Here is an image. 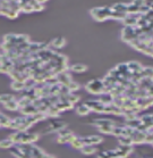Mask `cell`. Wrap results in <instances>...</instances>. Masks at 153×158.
<instances>
[{"mask_svg": "<svg viewBox=\"0 0 153 158\" xmlns=\"http://www.w3.org/2000/svg\"><path fill=\"white\" fill-rule=\"evenodd\" d=\"M86 91L91 94H95V96H100L101 94L106 92V88H104L103 81L100 79H94L91 80L85 84Z\"/></svg>", "mask_w": 153, "mask_h": 158, "instance_id": "1", "label": "cell"}, {"mask_svg": "<svg viewBox=\"0 0 153 158\" xmlns=\"http://www.w3.org/2000/svg\"><path fill=\"white\" fill-rule=\"evenodd\" d=\"M91 16H92L95 21L98 22H103L110 18L111 9L110 7H95L91 9Z\"/></svg>", "mask_w": 153, "mask_h": 158, "instance_id": "2", "label": "cell"}, {"mask_svg": "<svg viewBox=\"0 0 153 158\" xmlns=\"http://www.w3.org/2000/svg\"><path fill=\"white\" fill-rule=\"evenodd\" d=\"M139 38V33L136 26H125L121 31V39L127 43H131L135 39Z\"/></svg>", "mask_w": 153, "mask_h": 158, "instance_id": "3", "label": "cell"}, {"mask_svg": "<svg viewBox=\"0 0 153 158\" xmlns=\"http://www.w3.org/2000/svg\"><path fill=\"white\" fill-rule=\"evenodd\" d=\"M40 135L38 133H33V132H26V131H23V134H22V139L19 144H33L34 142L39 140Z\"/></svg>", "mask_w": 153, "mask_h": 158, "instance_id": "4", "label": "cell"}, {"mask_svg": "<svg viewBox=\"0 0 153 158\" xmlns=\"http://www.w3.org/2000/svg\"><path fill=\"white\" fill-rule=\"evenodd\" d=\"M82 140L84 142V144H89V146H98V144L102 143L103 141V138L101 135H96V134H93V135H87V137H82Z\"/></svg>", "mask_w": 153, "mask_h": 158, "instance_id": "5", "label": "cell"}, {"mask_svg": "<svg viewBox=\"0 0 153 158\" xmlns=\"http://www.w3.org/2000/svg\"><path fill=\"white\" fill-rule=\"evenodd\" d=\"M85 104L90 107L91 111H94V113H99V114H103L104 106H106V105L101 104V102H100L98 99H96V100H87Z\"/></svg>", "mask_w": 153, "mask_h": 158, "instance_id": "6", "label": "cell"}, {"mask_svg": "<svg viewBox=\"0 0 153 158\" xmlns=\"http://www.w3.org/2000/svg\"><path fill=\"white\" fill-rule=\"evenodd\" d=\"M115 154H116V158H126L128 157L129 155L132 154V147H126V146H118V148L114 149Z\"/></svg>", "mask_w": 153, "mask_h": 158, "instance_id": "7", "label": "cell"}, {"mask_svg": "<svg viewBox=\"0 0 153 158\" xmlns=\"http://www.w3.org/2000/svg\"><path fill=\"white\" fill-rule=\"evenodd\" d=\"M141 17V15L139 14H136V15H131V14H127L126 15V17L123 19V24L125 26H136L137 25V22H139V18Z\"/></svg>", "mask_w": 153, "mask_h": 158, "instance_id": "8", "label": "cell"}, {"mask_svg": "<svg viewBox=\"0 0 153 158\" xmlns=\"http://www.w3.org/2000/svg\"><path fill=\"white\" fill-rule=\"evenodd\" d=\"M56 79H57V81H58L59 84L65 85V86H67L68 84L73 81L71 77H70V75L67 73V71H65V72H61V73H59V74H57V75H56Z\"/></svg>", "mask_w": 153, "mask_h": 158, "instance_id": "9", "label": "cell"}, {"mask_svg": "<svg viewBox=\"0 0 153 158\" xmlns=\"http://www.w3.org/2000/svg\"><path fill=\"white\" fill-rule=\"evenodd\" d=\"M145 137H146L145 131H139V130H136L135 133H134V135L132 137L133 143L139 144V143H143V142H145Z\"/></svg>", "mask_w": 153, "mask_h": 158, "instance_id": "10", "label": "cell"}, {"mask_svg": "<svg viewBox=\"0 0 153 158\" xmlns=\"http://www.w3.org/2000/svg\"><path fill=\"white\" fill-rule=\"evenodd\" d=\"M75 110H76V114H79V116H86L91 113V109H90V107L86 104L79 105L77 107L75 108Z\"/></svg>", "mask_w": 153, "mask_h": 158, "instance_id": "11", "label": "cell"}, {"mask_svg": "<svg viewBox=\"0 0 153 158\" xmlns=\"http://www.w3.org/2000/svg\"><path fill=\"white\" fill-rule=\"evenodd\" d=\"M98 100L103 105H110V104L114 102V97H112L109 92H103V94H100V97H99Z\"/></svg>", "mask_w": 153, "mask_h": 158, "instance_id": "12", "label": "cell"}, {"mask_svg": "<svg viewBox=\"0 0 153 158\" xmlns=\"http://www.w3.org/2000/svg\"><path fill=\"white\" fill-rule=\"evenodd\" d=\"M69 69L74 73H84L87 71V66L85 64H82V63H76V64L71 65Z\"/></svg>", "mask_w": 153, "mask_h": 158, "instance_id": "13", "label": "cell"}, {"mask_svg": "<svg viewBox=\"0 0 153 158\" xmlns=\"http://www.w3.org/2000/svg\"><path fill=\"white\" fill-rule=\"evenodd\" d=\"M93 124L99 127V126H103V125H116L115 121L109 118H96L93 121Z\"/></svg>", "mask_w": 153, "mask_h": 158, "instance_id": "14", "label": "cell"}, {"mask_svg": "<svg viewBox=\"0 0 153 158\" xmlns=\"http://www.w3.org/2000/svg\"><path fill=\"white\" fill-rule=\"evenodd\" d=\"M127 66H128L129 72L132 74L133 73H139L143 69V66L139 61H129V63H127Z\"/></svg>", "mask_w": 153, "mask_h": 158, "instance_id": "15", "label": "cell"}, {"mask_svg": "<svg viewBox=\"0 0 153 158\" xmlns=\"http://www.w3.org/2000/svg\"><path fill=\"white\" fill-rule=\"evenodd\" d=\"M127 7H128V4L119 2V4H115V5H112V6H110V9H111V11H119V13L127 14Z\"/></svg>", "mask_w": 153, "mask_h": 158, "instance_id": "16", "label": "cell"}, {"mask_svg": "<svg viewBox=\"0 0 153 158\" xmlns=\"http://www.w3.org/2000/svg\"><path fill=\"white\" fill-rule=\"evenodd\" d=\"M4 107L6 108L7 110H10V111H17V110H19V105H18L17 99H14V100L8 101V102L4 104Z\"/></svg>", "mask_w": 153, "mask_h": 158, "instance_id": "17", "label": "cell"}, {"mask_svg": "<svg viewBox=\"0 0 153 158\" xmlns=\"http://www.w3.org/2000/svg\"><path fill=\"white\" fill-rule=\"evenodd\" d=\"M69 144L71 146V148H74V149H76V150H81V149L85 146L82 140V138H79V137H75L74 140L71 141Z\"/></svg>", "mask_w": 153, "mask_h": 158, "instance_id": "18", "label": "cell"}, {"mask_svg": "<svg viewBox=\"0 0 153 158\" xmlns=\"http://www.w3.org/2000/svg\"><path fill=\"white\" fill-rule=\"evenodd\" d=\"M11 118H9L7 115H5L4 113L0 111V126L1 127H10Z\"/></svg>", "mask_w": 153, "mask_h": 158, "instance_id": "19", "label": "cell"}, {"mask_svg": "<svg viewBox=\"0 0 153 158\" xmlns=\"http://www.w3.org/2000/svg\"><path fill=\"white\" fill-rule=\"evenodd\" d=\"M81 152L85 156H91V155H94L96 152V148L94 146H89V144H85L84 147L81 149Z\"/></svg>", "mask_w": 153, "mask_h": 158, "instance_id": "20", "label": "cell"}, {"mask_svg": "<svg viewBox=\"0 0 153 158\" xmlns=\"http://www.w3.org/2000/svg\"><path fill=\"white\" fill-rule=\"evenodd\" d=\"M66 44V40L64 38H56L51 41V46L54 48V49H60Z\"/></svg>", "mask_w": 153, "mask_h": 158, "instance_id": "21", "label": "cell"}, {"mask_svg": "<svg viewBox=\"0 0 153 158\" xmlns=\"http://www.w3.org/2000/svg\"><path fill=\"white\" fill-rule=\"evenodd\" d=\"M98 158H116V154H115L114 149H111V150H102L98 152Z\"/></svg>", "mask_w": 153, "mask_h": 158, "instance_id": "22", "label": "cell"}, {"mask_svg": "<svg viewBox=\"0 0 153 158\" xmlns=\"http://www.w3.org/2000/svg\"><path fill=\"white\" fill-rule=\"evenodd\" d=\"M22 134H23V131H15V132H13L9 135V139L14 142V144H19L22 139Z\"/></svg>", "mask_w": 153, "mask_h": 158, "instance_id": "23", "label": "cell"}, {"mask_svg": "<svg viewBox=\"0 0 153 158\" xmlns=\"http://www.w3.org/2000/svg\"><path fill=\"white\" fill-rule=\"evenodd\" d=\"M118 141H119V144L120 146H126V147H132L133 144V140L132 138L129 137H125V135H121V137L118 138Z\"/></svg>", "mask_w": 153, "mask_h": 158, "instance_id": "24", "label": "cell"}, {"mask_svg": "<svg viewBox=\"0 0 153 158\" xmlns=\"http://www.w3.org/2000/svg\"><path fill=\"white\" fill-rule=\"evenodd\" d=\"M14 146H15L14 142H13L9 138L4 139V140H0V148H1V149H11Z\"/></svg>", "mask_w": 153, "mask_h": 158, "instance_id": "25", "label": "cell"}, {"mask_svg": "<svg viewBox=\"0 0 153 158\" xmlns=\"http://www.w3.org/2000/svg\"><path fill=\"white\" fill-rule=\"evenodd\" d=\"M11 89L15 90V91H23V90L26 89V85H25L24 82L13 81V82H11Z\"/></svg>", "mask_w": 153, "mask_h": 158, "instance_id": "26", "label": "cell"}, {"mask_svg": "<svg viewBox=\"0 0 153 158\" xmlns=\"http://www.w3.org/2000/svg\"><path fill=\"white\" fill-rule=\"evenodd\" d=\"M142 75H143V77L153 80V67H143Z\"/></svg>", "mask_w": 153, "mask_h": 158, "instance_id": "27", "label": "cell"}, {"mask_svg": "<svg viewBox=\"0 0 153 158\" xmlns=\"http://www.w3.org/2000/svg\"><path fill=\"white\" fill-rule=\"evenodd\" d=\"M126 15L125 13H119V11H111V15H110V18L111 19H116V21H123L125 17H126Z\"/></svg>", "mask_w": 153, "mask_h": 158, "instance_id": "28", "label": "cell"}, {"mask_svg": "<svg viewBox=\"0 0 153 158\" xmlns=\"http://www.w3.org/2000/svg\"><path fill=\"white\" fill-rule=\"evenodd\" d=\"M115 125H103V126H99L96 129L99 130L101 133H104V134H112V129H114Z\"/></svg>", "mask_w": 153, "mask_h": 158, "instance_id": "29", "label": "cell"}, {"mask_svg": "<svg viewBox=\"0 0 153 158\" xmlns=\"http://www.w3.org/2000/svg\"><path fill=\"white\" fill-rule=\"evenodd\" d=\"M14 99H16V98H15V96H13V94H0V102H1L2 105L8 102V101L14 100Z\"/></svg>", "mask_w": 153, "mask_h": 158, "instance_id": "30", "label": "cell"}, {"mask_svg": "<svg viewBox=\"0 0 153 158\" xmlns=\"http://www.w3.org/2000/svg\"><path fill=\"white\" fill-rule=\"evenodd\" d=\"M123 130H124V126H118L117 124L114 126V129H112V134L116 135L117 138L121 137L123 135Z\"/></svg>", "mask_w": 153, "mask_h": 158, "instance_id": "31", "label": "cell"}, {"mask_svg": "<svg viewBox=\"0 0 153 158\" xmlns=\"http://www.w3.org/2000/svg\"><path fill=\"white\" fill-rule=\"evenodd\" d=\"M67 88L69 89V91H70V94L71 92H75V91H77V90H79V83H76V82H74V81H71L69 84L67 85Z\"/></svg>", "mask_w": 153, "mask_h": 158, "instance_id": "32", "label": "cell"}, {"mask_svg": "<svg viewBox=\"0 0 153 158\" xmlns=\"http://www.w3.org/2000/svg\"><path fill=\"white\" fill-rule=\"evenodd\" d=\"M132 4H134L135 6H137V7H141V6H143V5H145V0H133Z\"/></svg>", "mask_w": 153, "mask_h": 158, "instance_id": "33", "label": "cell"}, {"mask_svg": "<svg viewBox=\"0 0 153 158\" xmlns=\"http://www.w3.org/2000/svg\"><path fill=\"white\" fill-rule=\"evenodd\" d=\"M146 92H147V97H151V98H153V82H152V84L147 88V90H146Z\"/></svg>", "mask_w": 153, "mask_h": 158, "instance_id": "34", "label": "cell"}, {"mask_svg": "<svg viewBox=\"0 0 153 158\" xmlns=\"http://www.w3.org/2000/svg\"><path fill=\"white\" fill-rule=\"evenodd\" d=\"M36 1H38V2H40V4H44V2H46V1H48V0H36Z\"/></svg>", "mask_w": 153, "mask_h": 158, "instance_id": "35", "label": "cell"}, {"mask_svg": "<svg viewBox=\"0 0 153 158\" xmlns=\"http://www.w3.org/2000/svg\"><path fill=\"white\" fill-rule=\"evenodd\" d=\"M149 6H150V8H151V9L153 10V2H151V4H150Z\"/></svg>", "mask_w": 153, "mask_h": 158, "instance_id": "36", "label": "cell"}, {"mask_svg": "<svg viewBox=\"0 0 153 158\" xmlns=\"http://www.w3.org/2000/svg\"><path fill=\"white\" fill-rule=\"evenodd\" d=\"M150 57H152V58H153V48H152V54H151V56H150Z\"/></svg>", "mask_w": 153, "mask_h": 158, "instance_id": "37", "label": "cell"}, {"mask_svg": "<svg viewBox=\"0 0 153 158\" xmlns=\"http://www.w3.org/2000/svg\"><path fill=\"white\" fill-rule=\"evenodd\" d=\"M146 158H150V157H146Z\"/></svg>", "mask_w": 153, "mask_h": 158, "instance_id": "38", "label": "cell"}, {"mask_svg": "<svg viewBox=\"0 0 153 158\" xmlns=\"http://www.w3.org/2000/svg\"><path fill=\"white\" fill-rule=\"evenodd\" d=\"M0 127H1V126H0Z\"/></svg>", "mask_w": 153, "mask_h": 158, "instance_id": "39", "label": "cell"}]
</instances>
